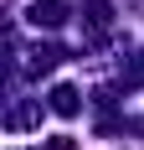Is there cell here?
Masks as SVG:
<instances>
[{"instance_id":"7a4b0ae2","label":"cell","mask_w":144,"mask_h":150,"mask_svg":"<svg viewBox=\"0 0 144 150\" xmlns=\"http://www.w3.org/2000/svg\"><path fill=\"white\" fill-rule=\"evenodd\" d=\"M52 109H57V114H77V93H72V88H57V93H52Z\"/></svg>"},{"instance_id":"3957f363","label":"cell","mask_w":144,"mask_h":150,"mask_svg":"<svg viewBox=\"0 0 144 150\" xmlns=\"http://www.w3.org/2000/svg\"><path fill=\"white\" fill-rule=\"evenodd\" d=\"M46 150H72V140H67V135H57V140H52Z\"/></svg>"},{"instance_id":"6da1fadb","label":"cell","mask_w":144,"mask_h":150,"mask_svg":"<svg viewBox=\"0 0 144 150\" xmlns=\"http://www.w3.org/2000/svg\"><path fill=\"white\" fill-rule=\"evenodd\" d=\"M62 16H67V11H62L57 0H46V5L36 0V5H31V21H36V26H62Z\"/></svg>"}]
</instances>
